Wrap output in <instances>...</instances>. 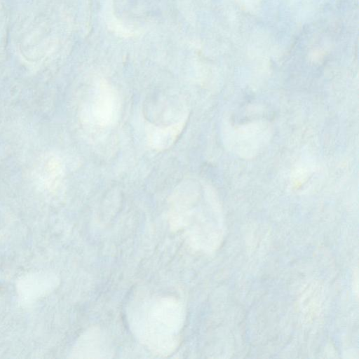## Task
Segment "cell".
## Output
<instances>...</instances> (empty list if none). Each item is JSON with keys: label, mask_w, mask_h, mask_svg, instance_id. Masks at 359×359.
I'll return each instance as SVG.
<instances>
[{"label": "cell", "mask_w": 359, "mask_h": 359, "mask_svg": "<svg viewBox=\"0 0 359 359\" xmlns=\"http://www.w3.org/2000/svg\"><path fill=\"white\" fill-rule=\"evenodd\" d=\"M131 309L132 330L151 353L165 357L177 348L185 320L184 310L177 299L172 296L146 298Z\"/></svg>", "instance_id": "obj_1"}, {"label": "cell", "mask_w": 359, "mask_h": 359, "mask_svg": "<svg viewBox=\"0 0 359 359\" xmlns=\"http://www.w3.org/2000/svg\"><path fill=\"white\" fill-rule=\"evenodd\" d=\"M65 175L62 159L53 153H46L39 160L34 170V179L43 191L53 193L60 187Z\"/></svg>", "instance_id": "obj_6"}, {"label": "cell", "mask_w": 359, "mask_h": 359, "mask_svg": "<svg viewBox=\"0 0 359 359\" xmlns=\"http://www.w3.org/2000/svg\"><path fill=\"white\" fill-rule=\"evenodd\" d=\"M168 222L172 231H184L189 245L196 250L212 252L222 241V222L216 206L201 203L195 190L185 185L170 198Z\"/></svg>", "instance_id": "obj_2"}, {"label": "cell", "mask_w": 359, "mask_h": 359, "mask_svg": "<svg viewBox=\"0 0 359 359\" xmlns=\"http://www.w3.org/2000/svg\"><path fill=\"white\" fill-rule=\"evenodd\" d=\"M186 118L168 126H156L149 125L147 138L149 145L158 151L171 147L181 135L185 127Z\"/></svg>", "instance_id": "obj_7"}, {"label": "cell", "mask_w": 359, "mask_h": 359, "mask_svg": "<svg viewBox=\"0 0 359 359\" xmlns=\"http://www.w3.org/2000/svg\"><path fill=\"white\" fill-rule=\"evenodd\" d=\"M113 349L107 336L97 327H91L77 339L71 351V358H110Z\"/></svg>", "instance_id": "obj_3"}, {"label": "cell", "mask_w": 359, "mask_h": 359, "mask_svg": "<svg viewBox=\"0 0 359 359\" xmlns=\"http://www.w3.org/2000/svg\"><path fill=\"white\" fill-rule=\"evenodd\" d=\"M118 100L115 90L107 82H100L95 90L90 113L93 121L100 126L112 123L117 115Z\"/></svg>", "instance_id": "obj_5"}, {"label": "cell", "mask_w": 359, "mask_h": 359, "mask_svg": "<svg viewBox=\"0 0 359 359\" xmlns=\"http://www.w3.org/2000/svg\"><path fill=\"white\" fill-rule=\"evenodd\" d=\"M57 282V276L50 272L36 271L21 276L17 281L16 288L21 301L30 303L50 293Z\"/></svg>", "instance_id": "obj_4"}]
</instances>
